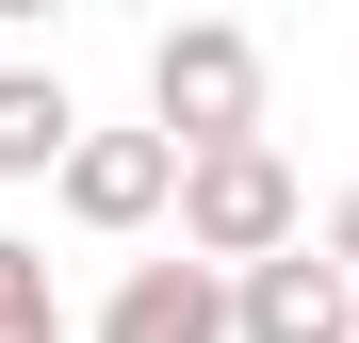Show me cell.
<instances>
[{
    "label": "cell",
    "mask_w": 359,
    "mask_h": 343,
    "mask_svg": "<svg viewBox=\"0 0 359 343\" xmlns=\"http://www.w3.org/2000/svg\"><path fill=\"white\" fill-rule=\"evenodd\" d=\"M147 131L196 163V147H262V33L245 17H180L147 33Z\"/></svg>",
    "instance_id": "6da1fadb"
},
{
    "label": "cell",
    "mask_w": 359,
    "mask_h": 343,
    "mask_svg": "<svg viewBox=\"0 0 359 343\" xmlns=\"http://www.w3.org/2000/svg\"><path fill=\"white\" fill-rule=\"evenodd\" d=\"M278 246H311V196H294L278 147H196V163H180V262L245 278V262H278Z\"/></svg>",
    "instance_id": "7a4b0ae2"
},
{
    "label": "cell",
    "mask_w": 359,
    "mask_h": 343,
    "mask_svg": "<svg viewBox=\"0 0 359 343\" xmlns=\"http://www.w3.org/2000/svg\"><path fill=\"white\" fill-rule=\"evenodd\" d=\"M229 343H359V278L327 246H278L229 278Z\"/></svg>",
    "instance_id": "3957f363"
},
{
    "label": "cell",
    "mask_w": 359,
    "mask_h": 343,
    "mask_svg": "<svg viewBox=\"0 0 359 343\" xmlns=\"http://www.w3.org/2000/svg\"><path fill=\"white\" fill-rule=\"evenodd\" d=\"M49 196H66V229H98V246H114V229H163L180 213V147L163 131H82Z\"/></svg>",
    "instance_id": "277c9868"
},
{
    "label": "cell",
    "mask_w": 359,
    "mask_h": 343,
    "mask_svg": "<svg viewBox=\"0 0 359 343\" xmlns=\"http://www.w3.org/2000/svg\"><path fill=\"white\" fill-rule=\"evenodd\" d=\"M82 343H229V278L212 262H131V278H114V295H98V327Z\"/></svg>",
    "instance_id": "5b68a950"
},
{
    "label": "cell",
    "mask_w": 359,
    "mask_h": 343,
    "mask_svg": "<svg viewBox=\"0 0 359 343\" xmlns=\"http://www.w3.org/2000/svg\"><path fill=\"white\" fill-rule=\"evenodd\" d=\"M66 147H82V98L49 66H0V180H66Z\"/></svg>",
    "instance_id": "8992f818"
},
{
    "label": "cell",
    "mask_w": 359,
    "mask_h": 343,
    "mask_svg": "<svg viewBox=\"0 0 359 343\" xmlns=\"http://www.w3.org/2000/svg\"><path fill=\"white\" fill-rule=\"evenodd\" d=\"M0 343H66V295H49V246L0 229Z\"/></svg>",
    "instance_id": "52a82bcc"
},
{
    "label": "cell",
    "mask_w": 359,
    "mask_h": 343,
    "mask_svg": "<svg viewBox=\"0 0 359 343\" xmlns=\"http://www.w3.org/2000/svg\"><path fill=\"white\" fill-rule=\"evenodd\" d=\"M327 262H343V278H359V180H343V196H327Z\"/></svg>",
    "instance_id": "ba28073f"
}]
</instances>
